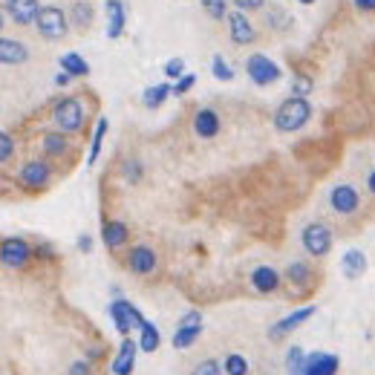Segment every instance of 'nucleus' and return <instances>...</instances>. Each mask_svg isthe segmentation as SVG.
<instances>
[{"instance_id":"nucleus-1","label":"nucleus","mask_w":375,"mask_h":375,"mask_svg":"<svg viewBox=\"0 0 375 375\" xmlns=\"http://www.w3.org/2000/svg\"><path fill=\"white\" fill-rule=\"evenodd\" d=\"M309 116H312L309 101L301 99V96H291V99H286L277 107V113H274V128L280 133H295V130H301L303 124L309 121Z\"/></svg>"},{"instance_id":"nucleus-2","label":"nucleus","mask_w":375,"mask_h":375,"mask_svg":"<svg viewBox=\"0 0 375 375\" xmlns=\"http://www.w3.org/2000/svg\"><path fill=\"white\" fill-rule=\"evenodd\" d=\"M35 26H38V32L44 35L47 40H61L69 32L67 15L58 6H44V9H40L38 18H35Z\"/></svg>"},{"instance_id":"nucleus-3","label":"nucleus","mask_w":375,"mask_h":375,"mask_svg":"<svg viewBox=\"0 0 375 375\" xmlns=\"http://www.w3.org/2000/svg\"><path fill=\"white\" fill-rule=\"evenodd\" d=\"M52 118H55V124H58V130H64V133H75V130L81 128V124H84V107H81L78 99H64V101L55 104Z\"/></svg>"},{"instance_id":"nucleus-4","label":"nucleus","mask_w":375,"mask_h":375,"mask_svg":"<svg viewBox=\"0 0 375 375\" xmlns=\"http://www.w3.org/2000/svg\"><path fill=\"white\" fill-rule=\"evenodd\" d=\"M245 72L257 87H269V84H274V81H280V75H283V69L269 55H252L245 64Z\"/></svg>"},{"instance_id":"nucleus-5","label":"nucleus","mask_w":375,"mask_h":375,"mask_svg":"<svg viewBox=\"0 0 375 375\" xmlns=\"http://www.w3.org/2000/svg\"><path fill=\"white\" fill-rule=\"evenodd\" d=\"M110 318L116 320V329L121 335H130V329H142L145 318L139 315V309L130 301H113L110 303Z\"/></svg>"},{"instance_id":"nucleus-6","label":"nucleus","mask_w":375,"mask_h":375,"mask_svg":"<svg viewBox=\"0 0 375 375\" xmlns=\"http://www.w3.org/2000/svg\"><path fill=\"white\" fill-rule=\"evenodd\" d=\"M301 242H303V248H306L309 254L323 257V254H329V248H332V231L323 223H312V225L303 228Z\"/></svg>"},{"instance_id":"nucleus-7","label":"nucleus","mask_w":375,"mask_h":375,"mask_svg":"<svg viewBox=\"0 0 375 375\" xmlns=\"http://www.w3.org/2000/svg\"><path fill=\"white\" fill-rule=\"evenodd\" d=\"M29 245L21 240V237H6L4 245H0V260H4V266L9 269H21L26 260H29Z\"/></svg>"},{"instance_id":"nucleus-8","label":"nucleus","mask_w":375,"mask_h":375,"mask_svg":"<svg viewBox=\"0 0 375 375\" xmlns=\"http://www.w3.org/2000/svg\"><path fill=\"white\" fill-rule=\"evenodd\" d=\"M358 191L352 185H335L329 194V205H332V211L335 214H352L358 211Z\"/></svg>"},{"instance_id":"nucleus-9","label":"nucleus","mask_w":375,"mask_h":375,"mask_svg":"<svg viewBox=\"0 0 375 375\" xmlns=\"http://www.w3.org/2000/svg\"><path fill=\"white\" fill-rule=\"evenodd\" d=\"M338 355L332 352H312L306 355V366H303V375H338Z\"/></svg>"},{"instance_id":"nucleus-10","label":"nucleus","mask_w":375,"mask_h":375,"mask_svg":"<svg viewBox=\"0 0 375 375\" xmlns=\"http://www.w3.org/2000/svg\"><path fill=\"white\" fill-rule=\"evenodd\" d=\"M139 349L142 347L136 341H121V347H118V352L113 358V375H130L133 366H136V352Z\"/></svg>"},{"instance_id":"nucleus-11","label":"nucleus","mask_w":375,"mask_h":375,"mask_svg":"<svg viewBox=\"0 0 375 375\" xmlns=\"http://www.w3.org/2000/svg\"><path fill=\"white\" fill-rule=\"evenodd\" d=\"M6 12L15 23L29 26V23H35L40 6H38V0H6Z\"/></svg>"},{"instance_id":"nucleus-12","label":"nucleus","mask_w":375,"mask_h":375,"mask_svg":"<svg viewBox=\"0 0 375 375\" xmlns=\"http://www.w3.org/2000/svg\"><path fill=\"white\" fill-rule=\"evenodd\" d=\"M315 315V306H303V309H298V312H291V315H286L283 320H277L272 329H269V338H283V335H289L291 329H298L303 320H309Z\"/></svg>"},{"instance_id":"nucleus-13","label":"nucleus","mask_w":375,"mask_h":375,"mask_svg":"<svg viewBox=\"0 0 375 375\" xmlns=\"http://www.w3.org/2000/svg\"><path fill=\"white\" fill-rule=\"evenodd\" d=\"M21 182L26 188H44L50 182V164L47 162H26L21 168Z\"/></svg>"},{"instance_id":"nucleus-14","label":"nucleus","mask_w":375,"mask_h":375,"mask_svg":"<svg viewBox=\"0 0 375 375\" xmlns=\"http://www.w3.org/2000/svg\"><path fill=\"white\" fill-rule=\"evenodd\" d=\"M194 130H196V136L199 139H214L217 133H220V116L214 113V110H199L196 116H194Z\"/></svg>"},{"instance_id":"nucleus-15","label":"nucleus","mask_w":375,"mask_h":375,"mask_svg":"<svg viewBox=\"0 0 375 375\" xmlns=\"http://www.w3.org/2000/svg\"><path fill=\"white\" fill-rule=\"evenodd\" d=\"M228 29H231V40L234 44H252L254 40V26L242 12H234L228 15Z\"/></svg>"},{"instance_id":"nucleus-16","label":"nucleus","mask_w":375,"mask_h":375,"mask_svg":"<svg viewBox=\"0 0 375 375\" xmlns=\"http://www.w3.org/2000/svg\"><path fill=\"white\" fill-rule=\"evenodd\" d=\"M128 266H130L133 274H150L156 269V254L145 245H136L130 252V257H128Z\"/></svg>"},{"instance_id":"nucleus-17","label":"nucleus","mask_w":375,"mask_h":375,"mask_svg":"<svg viewBox=\"0 0 375 375\" xmlns=\"http://www.w3.org/2000/svg\"><path fill=\"white\" fill-rule=\"evenodd\" d=\"M252 286L260 291V295H269V291H274L280 286V274L272 266H260L252 272Z\"/></svg>"},{"instance_id":"nucleus-18","label":"nucleus","mask_w":375,"mask_h":375,"mask_svg":"<svg viewBox=\"0 0 375 375\" xmlns=\"http://www.w3.org/2000/svg\"><path fill=\"white\" fill-rule=\"evenodd\" d=\"M26 58H29V52H26V47L21 44V40H12V38H4V40H0V61H4L6 67L23 64Z\"/></svg>"},{"instance_id":"nucleus-19","label":"nucleus","mask_w":375,"mask_h":375,"mask_svg":"<svg viewBox=\"0 0 375 375\" xmlns=\"http://www.w3.org/2000/svg\"><path fill=\"white\" fill-rule=\"evenodd\" d=\"M341 269H344V274H347L349 280H358V277L366 272V257H364V252H358V248H349V252L344 254V260H341Z\"/></svg>"},{"instance_id":"nucleus-20","label":"nucleus","mask_w":375,"mask_h":375,"mask_svg":"<svg viewBox=\"0 0 375 375\" xmlns=\"http://www.w3.org/2000/svg\"><path fill=\"white\" fill-rule=\"evenodd\" d=\"M107 38H118L124 32V6L121 0H107Z\"/></svg>"},{"instance_id":"nucleus-21","label":"nucleus","mask_w":375,"mask_h":375,"mask_svg":"<svg viewBox=\"0 0 375 375\" xmlns=\"http://www.w3.org/2000/svg\"><path fill=\"white\" fill-rule=\"evenodd\" d=\"M101 240H104L107 248H121L124 242H128V225L124 223H104Z\"/></svg>"},{"instance_id":"nucleus-22","label":"nucleus","mask_w":375,"mask_h":375,"mask_svg":"<svg viewBox=\"0 0 375 375\" xmlns=\"http://www.w3.org/2000/svg\"><path fill=\"white\" fill-rule=\"evenodd\" d=\"M202 335V323H196V326H177V332H174V347L177 349H188L196 338Z\"/></svg>"},{"instance_id":"nucleus-23","label":"nucleus","mask_w":375,"mask_h":375,"mask_svg":"<svg viewBox=\"0 0 375 375\" xmlns=\"http://www.w3.org/2000/svg\"><path fill=\"white\" fill-rule=\"evenodd\" d=\"M174 93V87H168V84H156V87H147L145 90V96H142V101H145V107H162V101L168 99Z\"/></svg>"},{"instance_id":"nucleus-24","label":"nucleus","mask_w":375,"mask_h":375,"mask_svg":"<svg viewBox=\"0 0 375 375\" xmlns=\"http://www.w3.org/2000/svg\"><path fill=\"white\" fill-rule=\"evenodd\" d=\"M61 69H67L69 75H87V72H90L87 61L81 58V55H75V52H67V55H61Z\"/></svg>"},{"instance_id":"nucleus-25","label":"nucleus","mask_w":375,"mask_h":375,"mask_svg":"<svg viewBox=\"0 0 375 375\" xmlns=\"http://www.w3.org/2000/svg\"><path fill=\"white\" fill-rule=\"evenodd\" d=\"M139 332H142V338H139V347H142L145 352H153V349L159 347V341H162V338H159V329H156V326H153L150 320H145V326H142Z\"/></svg>"},{"instance_id":"nucleus-26","label":"nucleus","mask_w":375,"mask_h":375,"mask_svg":"<svg viewBox=\"0 0 375 375\" xmlns=\"http://www.w3.org/2000/svg\"><path fill=\"white\" fill-rule=\"evenodd\" d=\"M303 366H306L303 349H301V347H291V349L286 352V369H289V375H303Z\"/></svg>"},{"instance_id":"nucleus-27","label":"nucleus","mask_w":375,"mask_h":375,"mask_svg":"<svg viewBox=\"0 0 375 375\" xmlns=\"http://www.w3.org/2000/svg\"><path fill=\"white\" fill-rule=\"evenodd\" d=\"M72 23L81 26V29L90 26L93 23V6L90 4H81V0H78V4L72 6Z\"/></svg>"},{"instance_id":"nucleus-28","label":"nucleus","mask_w":375,"mask_h":375,"mask_svg":"<svg viewBox=\"0 0 375 375\" xmlns=\"http://www.w3.org/2000/svg\"><path fill=\"white\" fill-rule=\"evenodd\" d=\"M211 72H214L217 81H231V78H234V69L228 67V61H225L223 55H214V61H211Z\"/></svg>"},{"instance_id":"nucleus-29","label":"nucleus","mask_w":375,"mask_h":375,"mask_svg":"<svg viewBox=\"0 0 375 375\" xmlns=\"http://www.w3.org/2000/svg\"><path fill=\"white\" fill-rule=\"evenodd\" d=\"M104 133H107V121L101 118V121H99V128H96V133H93V147H90L87 164H96V159H99V150H101V139H104Z\"/></svg>"},{"instance_id":"nucleus-30","label":"nucleus","mask_w":375,"mask_h":375,"mask_svg":"<svg viewBox=\"0 0 375 375\" xmlns=\"http://www.w3.org/2000/svg\"><path fill=\"white\" fill-rule=\"evenodd\" d=\"M202 6L214 21H223L228 15V0H202Z\"/></svg>"},{"instance_id":"nucleus-31","label":"nucleus","mask_w":375,"mask_h":375,"mask_svg":"<svg viewBox=\"0 0 375 375\" xmlns=\"http://www.w3.org/2000/svg\"><path fill=\"white\" fill-rule=\"evenodd\" d=\"M223 366H225V372H228V375H245V372H248V361H245L242 355H237V352H234V355H228Z\"/></svg>"},{"instance_id":"nucleus-32","label":"nucleus","mask_w":375,"mask_h":375,"mask_svg":"<svg viewBox=\"0 0 375 375\" xmlns=\"http://www.w3.org/2000/svg\"><path fill=\"white\" fill-rule=\"evenodd\" d=\"M44 150H47L50 156H61V153L67 150V142H64V136H58V133H50V136H44Z\"/></svg>"},{"instance_id":"nucleus-33","label":"nucleus","mask_w":375,"mask_h":375,"mask_svg":"<svg viewBox=\"0 0 375 375\" xmlns=\"http://www.w3.org/2000/svg\"><path fill=\"white\" fill-rule=\"evenodd\" d=\"M269 23H272V29H277V32H283L289 23H291V18L283 12V9H277V6H272L269 9Z\"/></svg>"},{"instance_id":"nucleus-34","label":"nucleus","mask_w":375,"mask_h":375,"mask_svg":"<svg viewBox=\"0 0 375 375\" xmlns=\"http://www.w3.org/2000/svg\"><path fill=\"white\" fill-rule=\"evenodd\" d=\"M286 274H289V280H295V283H306L309 280V266L306 263H291Z\"/></svg>"},{"instance_id":"nucleus-35","label":"nucleus","mask_w":375,"mask_h":375,"mask_svg":"<svg viewBox=\"0 0 375 375\" xmlns=\"http://www.w3.org/2000/svg\"><path fill=\"white\" fill-rule=\"evenodd\" d=\"M223 369L225 366H220L217 361H202V364H196V369L191 375H223Z\"/></svg>"},{"instance_id":"nucleus-36","label":"nucleus","mask_w":375,"mask_h":375,"mask_svg":"<svg viewBox=\"0 0 375 375\" xmlns=\"http://www.w3.org/2000/svg\"><path fill=\"white\" fill-rule=\"evenodd\" d=\"M182 72H185V61L182 58H171L168 64H164V75H168V78H182Z\"/></svg>"},{"instance_id":"nucleus-37","label":"nucleus","mask_w":375,"mask_h":375,"mask_svg":"<svg viewBox=\"0 0 375 375\" xmlns=\"http://www.w3.org/2000/svg\"><path fill=\"white\" fill-rule=\"evenodd\" d=\"M291 90H295L301 99H306V96L312 93V81H309L306 75H298V78H295V84H291Z\"/></svg>"},{"instance_id":"nucleus-38","label":"nucleus","mask_w":375,"mask_h":375,"mask_svg":"<svg viewBox=\"0 0 375 375\" xmlns=\"http://www.w3.org/2000/svg\"><path fill=\"white\" fill-rule=\"evenodd\" d=\"M194 81H196L194 75H182V78L177 81V84H174V93H177V96H182V93H188V90L194 87Z\"/></svg>"},{"instance_id":"nucleus-39","label":"nucleus","mask_w":375,"mask_h":375,"mask_svg":"<svg viewBox=\"0 0 375 375\" xmlns=\"http://www.w3.org/2000/svg\"><path fill=\"white\" fill-rule=\"evenodd\" d=\"M234 6H237V9H245V12H252V9H260V6H263V0H234Z\"/></svg>"},{"instance_id":"nucleus-40","label":"nucleus","mask_w":375,"mask_h":375,"mask_svg":"<svg viewBox=\"0 0 375 375\" xmlns=\"http://www.w3.org/2000/svg\"><path fill=\"white\" fill-rule=\"evenodd\" d=\"M0 142H4V153H0V159L9 162V159H12V136L4 133V136H0Z\"/></svg>"},{"instance_id":"nucleus-41","label":"nucleus","mask_w":375,"mask_h":375,"mask_svg":"<svg viewBox=\"0 0 375 375\" xmlns=\"http://www.w3.org/2000/svg\"><path fill=\"white\" fill-rule=\"evenodd\" d=\"M69 375H90V364L87 361H75L72 369H69Z\"/></svg>"},{"instance_id":"nucleus-42","label":"nucleus","mask_w":375,"mask_h":375,"mask_svg":"<svg viewBox=\"0 0 375 375\" xmlns=\"http://www.w3.org/2000/svg\"><path fill=\"white\" fill-rule=\"evenodd\" d=\"M355 6L361 12H375V0H355Z\"/></svg>"},{"instance_id":"nucleus-43","label":"nucleus","mask_w":375,"mask_h":375,"mask_svg":"<svg viewBox=\"0 0 375 375\" xmlns=\"http://www.w3.org/2000/svg\"><path fill=\"white\" fill-rule=\"evenodd\" d=\"M69 78H72L69 72H58V75H55V84H58V87H67V84H69Z\"/></svg>"},{"instance_id":"nucleus-44","label":"nucleus","mask_w":375,"mask_h":375,"mask_svg":"<svg viewBox=\"0 0 375 375\" xmlns=\"http://www.w3.org/2000/svg\"><path fill=\"white\" fill-rule=\"evenodd\" d=\"M78 248H81V252H90V248H93V240H90V237H81V240H78Z\"/></svg>"},{"instance_id":"nucleus-45","label":"nucleus","mask_w":375,"mask_h":375,"mask_svg":"<svg viewBox=\"0 0 375 375\" xmlns=\"http://www.w3.org/2000/svg\"><path fill=\"white\" fill-rule=\"evenodd\" d=\"M366 188H369V194H375V171L369 174V179H366Z\"/></svg>"},{"instance_id":"nucleus-46","label":"nucleus","mask_w":375,"mask_h":375,"mask_svg":"<svg viewBox=\"0 0 375 375\" xmlns=\"http://www.w3.org/2000/svg\"><path fill=\"white\" fill-rule=\"evenodd\" d=\"M301 4H303V6H309V4H315V0H301Z\"/></svg>"}]
</instances>
